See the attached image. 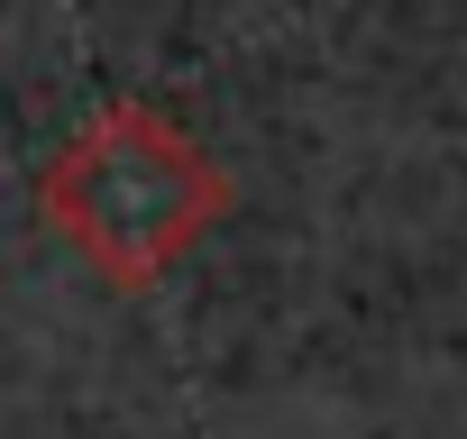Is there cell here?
<instances>
[{
    "instance_id": "cell-1",
    "label": "cell",
    "mask_w": 467,
    "mask_h": 439,
    "mask_svg": "<svg viewBox=\"0 0 467 439\" xmlns=\"http://www.w3.org/2000/svg\"><path fill=\"white\" fill-rule=\"evenodd\" d=\"M37 210L110 284H147L229 210V174L211 165V147L174 110L110 101L56 147V165L37 183Z\"/></svg>"
}]
</instances>
